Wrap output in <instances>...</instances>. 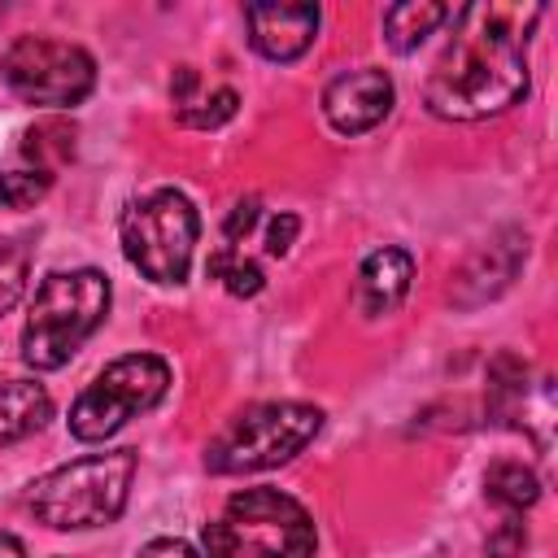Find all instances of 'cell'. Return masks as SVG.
<instances>
[{"instance_id": "20", "label": "cell", "mask_w": 558, "mask_h": 558, "mask_svg": "<svg viewBox=\"0 0 558 558\" xmlns=\"http://www.w3.org/2000/svg\"><path fill=\"white\" fill-rule=\"evenodd\" d=\"M26 270H31V257L22 244L13 248H0V314H9L22 292H26Z\"/></svg>"}, {"instance_id": "12", "label": "cell", "mask_w": 558, "mask_h": 558, "mask_svg": "<svg viewBox=\"0 0 558 558\" xmlns=\"http://www.w3.org/2000/svg\"><path fill=\"white\" fill-rule=\"evenodd\" d=\"M410 283H414V257L397 244H384L357 270V310L366 318H388L410 296Z\"/></svg>"}, {"instance_id": "8", "label": "cell", "mask_w": 558, "mask_h": 558, "mask_svg": "<svg viewBox=\"0 0 558 558\" xmlns=\"http://www.w3.org/2000/svg\"><path fill=\"white\" fill-rule=\"evenodd\" d=\"M0 78L26 105L74 109L96 87V61L78 44L48 35H17L0 57Z\"/></svg>"}, {"instance_id": "14", "label": "cell", "mask_w": 558, "mask_h": 558, "mask_svg": "<svg viewBox=\"0 0 558 558\" xmlns=\"http://www.w3.org/2000/svg\"><path fill=\"white\" fill-rule=\"evenodd\" d=\"M449 4H436V0H401V4H388L384 9V39L388 48L397 52H414L440 22H449Z\"/></svg>"}, {"instance_id": "15", "label": "cell", "mask_w": 558, "mask_h": 558, "mask_svg": "<svg viewBox=\"0 0 558 558\" xmlns=\"http://www.w3.org/2000/svg\"><path fill=\"white\" fill-rule=\"evenodd\" d=\"M484 488H488V497H493L506 514H523V510L536 506V497H541L536 471H532L527 462H514V458L493 462L488 475H484Z\"/></svg>"}, {"instance_id": "10", "label": "cell", "mask_w": 558, "mask_h": 558, "mask_svg": "<svg viewBox=\"0 0 558 558\" xmlns=\"http://www.w3.org/2000/svg\"><path fill=\"white\" fill-rule=\"evenodd\" d=\"M392 78L375 65L344 70L323 87V118L336 135H366L392 113Z\"/></svg>"}, {"instance_id": "7", "label": "cell", "mask_w": 558, "mask_h": 558, "mask_svg": "<svg viewBox=\"0 0 558 558\" xmlns=\"http://www.w3.org/2000/svg\"><path fill=\"white\" fill-rule=\"evenodd\" d=\"M218 527L227 536V558H310L318 545L310 510L279 488L231 493Z\"/></svg>"}, {"instance_id": "23", "label": "cell", "mask_w": 558, "mask_h": 558, "mask_svg": "<svg viewBox=\"0 0 558 558\" xmlns=\"http://www.w3.org/2000/svg\"><path fill=\"white\" fill-rule=\"evenodd\" d=\"M296 231H301V218H296V214H275L270 227H266V253H270V257H283V253L292 248Z\"/></svg>"}, {"instance_id": "25", "label": "cell", "mask_w": 558, "mask_h": 558, "mask_svg": "<svg viewBox=\"0 0 558 558\" xmlns=\"http://www.w3.org/2000/svg\"><path fill=\"white\" fill-rule=\"evenodd\" d=\"M192 92H196V70H192V65H179L174 78H170V96H174V105H179V109L192 105Z\"/></svg>"}, {"instance_id": "22", "label": "cell", "mask_w": 558, "mask_h": 558, "mask_svg": "<svg viewBox=\"0 0 558 558\" xmlns=\"http://www.w3.org/2000/svg\"><path fill=\"white\" fill-rule=\"evenodd\" d=\"M257 218H262V201H257V196H244V201H235V205H231V214H227V222H222V235H227V244L235 248V240H244V235L257 227Z\"/></svg>"}, {"instance_id": "18", "label": "cell", "mask_w": 558, "mask_h": 558, "mask_svg": "<svg viewBox=\"0 0 558 558\" xmlns=\"http://www.w3.org/2000/svg\"><path fill=\"white\" fill-rule=\"evenodd\" d=\"M52 187V174L48 170H9L0 174V205L4 209H35Z\"/></svg>"}, {"instance_id": "24", "label": "cell", "mask_w": 558, "mask_h": 558, "mask_svg": "<svg viewBox=\"0 0 558 558\" xmlns=\"http://www.w3.org/2000/svg\"><path fill=\"white\" fill-rule=\"evenodd\" d=\"M135 558H205V554H201L196 545L179 541V536H153L148 545H140Z\"/></svg>"}, {"instance_id": "9", "label": "cell", "mask_w": 558, "mask_h": 558, "mask_svg": "<svg viewBox=\"0 0 558 558\" xmlns=\"http://www.w3.org/2000/svg\"><path fill=\"white\" fill-rule=\"evenodd\" d=\"M527 262V235L519 227H501L493 231L484 244L471 248V257L458 266L453 275V288H449V301L458 310H480L488 301H497L523 270Z\"/></svg>"}, {"instance_id": "17", "label": "cell", "mask_w": 558, "mask_h": 558, "mask_svg": "<svg viewBox=\"0 0 558 558\" xmlns=\"http://www.w3.org/2000/svg\"><path fill=\"white\" fill-rule=\"evenodd\" d=\"M48 148H52V166L70 161V157H74V126L61 122V118H44V122H35V126L26 131V140H22V153L35 157L39 170H48ZM48 174H52V170H48Z\"/></svg>"}, {"instance_id": "21", "label": "cell", "mask_w": 558, "mask_h": 558, "mask_svg": "<svg viewBox=\"0 0 558 558\" xmlns=\"http://www.w3.org/2000/svg\"><path fill=\"white\" fill-rule=\"evenodd\" d=\"M523 545H527L523 514H506V519L488 532V541H484V558H519Z\"/></svg>"}, {"instance_id": "3", "label": "cell", "mask_w": 558, "mask_h": 558, "mask_svg": "<svg viewBox=\"0 0 558 558\" xmlns=\"http://www.w3.org/2000/svg\"><path fill=\"white\" fill-rule=\"evenodd\" d=\"M109 314V279L96 266L52 270L39 279L26 323H22V362L31 371H61L83 340Z\"/></svg>"}, {"instance_id": "26", "label": "cell", "mask_w": 558, "mask_h": 558, "mask_svg": "<svg viewBox=\"0 0 558 558\" xmlns=\"http://www.w3.org/2000/svg\"><path fill=\"white\" fill-rule=\"evenodd\" d=\"M0 558H26V549L13 532H0Z\"/></svg>"}, {"instance_id": "6", "label": "cell", "mask_w": 558, "mask_h": 558, "mask_svg": "<svg viewBox=\"0 0 558 558\" xmlns=\"http://www.w3.org/2000/svg\"><path fill=\"white\" fill-rule=\"evenodd\" d=\"M170 392V366L157 353H126L113 357L70 405V436L83 445L109 440L131 418L161 405Z\"/></svg>"}, {"instance_id": "5", "label": "cell", "mask_w": 558, "mask_h": 558, "mask_svg": "<svg viewBox=\"0 0 558 558\" xmlns=\"http://www.w3.org/2000/svg\"><path fill=\"white\" fill-rule=\"evenodd\" d=\"M122 253L126 262L153 279V283H183L192 270L196 235H201V214L179 187H157L122 209L118 222Z\"/></svg>"}, {"instance_id": "4", "label": "cell", "mask_w": 558, "mask_h": 558, "mask_svg": "<svg viewBox=\"0 0 558 558\" xmlns=\"http://www.w3.org/2000/svg\"><path fill=\"white\" fill-rule=\"evenodd\" d=\"M323 432V410L310 401H257L227 418L205 445L209 475H248L292 462Z\"/></svg>"}, {"instance_id": "13", "label": "cell", "mask_w": 558, "mask_h": 558, "mask_svg": "<svg viewBox=\"0 0 558 558\" xmlns=\"http://www.w3.org/2000/svg\"><path fill=\"white\" fill-rule=\"evenodd\" d=\"M52 418V397L35 379H0V449L35 436Z\"/></svg>"}, {"instance_id": "16", "label": "cell", "mask_w": 558, "mask_h": 558, "mask_svg": "<svg viewBox=\"0 0 558 558\" xmlns=\"http://www.w3.org/2000/svg\"><path fill=\"white\" fill-rule=\"evenodd\" d=\"M205 275H209V279H218L231 296H257V292L266 288L262 266H257V262H248V257H240L231 244H222V248L205 262Z\"/></svg>"}, {"instance_id": "11", "label": "cell", "mask_w": 558, "mask_h": 558, "mask_svg": "<svg viewBox=\"0 0 558 558\" xmlns=\"http://www.w3.org/2000/svg\"><path fill=\"white\" fill-rule=\"evenodd\" d=\"M248 44L266 61H296L318 35V4H248Z\"/></svg>"}, {"instance_id": "19", "label": "cell", "mask_w": 558, "mask_h": 558, "mask_svg": "<svg viewBox=\"0 0 558 558\" xmlns=\"http://www.w3.org/2000/svg\"><path fill=\"white\" fill-rule=\"evenodd\" d=\"M235 109H240V96H235L231 87H218L214 96H201V100L183 105V109H179V122H183V126H196V131H214V126H222L227 118H235Z\"/></svg>"}, {"instance_id": "2", "label": "cell", "mask_w": 558, "mask_h": 558, "mask_svg": "<svg viewBox=\"0 0 558 558\" xmlns=\"http://www.w3.org/2000/svg\"><path fill=\"white\" fill-rule=\"evenodd\" d=\"M135 466H140L135 449H109V453L74 458L65 466H52L48 475L31 480L22 493V506L35 523H44L52 532L105 527L126 510Z\"/></svg>"}, {"instance_id": "1", "label": "cell", "mask_w": 558, "mask_h": 558, "mask_svg": "<svg viewBox=\"0 0 558 558\" xmlns=\"http://www.w3.org/2000/svg\"><path fill=\"white\" fill-rule=\"evenodd\" d=\"M545 4H466L453 17L423 105L445 122H484L527 96V44Z\"/></svg>"}]
</instances>
